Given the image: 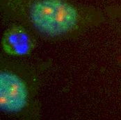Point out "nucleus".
Segmentation results:
<instances>
[{
  "mask_svg": "<svg viewBox=\"0 0 121 120\" xmlns=\"http://www.w3.org/2000/svg\"><path fill=\"white\" fill-rule=\"evenodd\" d=\"M0 5L5 17L51 37L72 33L102 17L99 10L71 0H0Z\"/></svg>",
  "mask_w": 121,
  "mask_h": 120,
  "instance_id": "1",
  "label": "nucleus"
},
{
  "mask_svg": "<svg viewBox=\"0 0 121 120\" xmlns=\"http://www.w3.org/2000/svg\"><path fill=\"white\" fill-rule=\"evenodd\" d=\"M29 88L18 73L8 68L0 72V108L8 114H17L29 105Z\"/></svg>",
  "mask_w": 121,
  "mask_h": 120,
  "instance_id": "2",
  "label": "nucleus"
},
{
  "mask_svg": "<svg viewBox=\"0 0 121 120\" xmlns=\"http://www.w3.org/2000/svg\"><path fill=\"white\" fill-rule=\"evenodd\" d=\"M4 51L11 56L29 54L35 47V40L22 24H14L4 33L1 40Z\"/></svg>",
  "mask_w": 121,
  "mask_h": 120,
  "instance_id": "3",
  "label": "nucleus"
}]
</instances>
